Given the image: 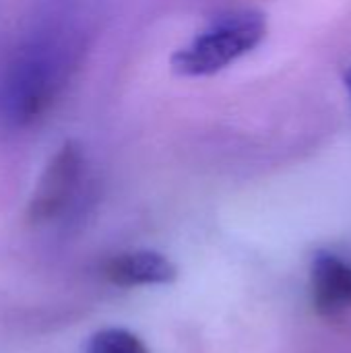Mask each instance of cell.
I'll return each mask as SVG.
<instances>
[{
  "label": "cell",
  "instance_id": "6",
  "mask_svg": "<svg viewBox=\"0 0 351 353\" xmlns=\"http://www.w3.org/2000/svg\"><path fill=\"white\" fill-rule=\"evenodd\" d=\"M87 353H151L147 345L141 341L139 335H134L128 329L110 327L103 331H97L89 343Z\"/></svg>",
  "mask_w": 351,
  "mask_h": 353
},
{
  "label": "cell",
  "instance_id": "4",
  "mask_svg": "<svg viewBox=\"0 0 351 353\" xmlns=\"http://www.w3.org/2000/svg\"><path fill=\"white\" fill-rule=\"evenodd\" d=\"M103 277L116 288L170 285L178 279V267L155 250H130L108 259Z\"/></svg>",
  "mask_w": 351,
  "mask_h": 353
},
{
  "label": "cell",
  "instance_id": "2",
  "mask_svg": "<svg viewBox=\"0 0 351 353\" xmlns=\"http://www.w3.org/2000/svg\"><path fill=\"white\" fill-rule=\"evenodd\" d=\"M265 35L267 21L257 10L221 14L172 56V68L182 77H211L252 52Z\"/></svg>",
  "mask_w": 351,
  "mask_h": 353
},
{
  "label": "cell",
  "instance_id": "5",
  "mask_svg": "<svg viewBox=\"0 0 351 353\" xmlns=\"http://www.w3.org/2000/svg\"><path fill=\"white\" fill-rule=\"evenodd\" d=\"M312 298L323 316L351 310V265L331 252H319L312 261Z\"/></svg>",
  "mask_w": 351,
  "mask_h": 353
},
{
  "label": "cell",
  "instance_id": "1",
  "mask_svg": "<svg viewBox=\"0 0 351 353\" xmlns=\"http://www.w3.org/2000/svg\"><path fill=\"white\" fill-rule=\"evenodd\" d=\"M70 50L60 39H41L23 48L2 85V108L17 126L39 120L66 85Z\"/></svg>",
  "mask_w": 351,
  "mask_h": 353
},
{
  "label": "cell",
  "instance_id": "7",
  "mask_svg": "<svg viewBox=\"0 0 351 353\" xmlns=\"http://www.w3.org/2000/svg\"><path fill=\"white\" fill-rule=\"evenodd\" d=\"M345 83H348V87H350V91H351V68H350V72L345 74Z\"/></svg>",
  "mask_w": 351,
  "mask_h": 353
},
{
  "label": "cell",
  "instance_id": "3",
  "mask_svg": "<svg viewBox=\"0 0 351 353\" xmlns=\"http://www.w3.org/2000/svg\"><path fill=\"white\" fill-rule=\"evenodd\" d=\"M85 180V153L74 141H66L48 161L27 205V219L43 225L60 219L74 203Z\"/></svg>",
  "mask_w": 351,
  "mask_h": 353
}]
</instances>
